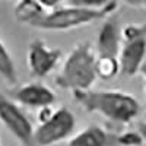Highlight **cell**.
Listing matches in <instances>:
<instances>
[{"instance_id":"cell-8","label":"cell","mask_w":146,"mask_h":146,"mask_svg":"<svg viewBox=\"0 0 146 146\" xmlns=\"http://www.w3.org/2000/svg\"><path fill=\"white\" fill-rule=\"evenodd\" d=\"M9 96L19 105H25L36 110L45 105H53L57 100L54 91L40 82L19 85V86L9 91Z\"/></svg>"},{"instance_id":"cell-12","label":"cell","mask_w":146,"mask_h":146,"mask_svg":"<svg viewBox=\"0 0 146 146\" xmlns=\"http://www.w3.org/2000/svg\"><path fill=\"white\" fill-rule=\"evenodd\" d=\"M0 78L9 85H16L18 82V72L13 57L2 40H0Z\"/></svg>"},{"instance_id":"cell-16","label":"cell","mask_w":146,"mask_h":146,"mask_svg":"<svg viewBox=\"0 0 146 146\" xmlns=\"http://www.w3.org/2000/svg\"><path fill=\"white\" fill-rule=\"evenodd\" d=\"M54 110L51 108V105H45V107H41L38 108V113H36V118H38V123H42V121H45L48 117H50L53 114Z\"/></svg>"},{"instance_id":"cell-14","label":"cell","mask_w":146,"mask_h":146,"mask_svg":"<svg viewBox=\"0 0 146 146\" xmlns=\"http://www.w3.org/2000/svg\"><path fill=\"white\" fill-rule=\"evenodd\" d=\"M117 142L118 146H143V139L139 130L117 133Z\"/></svg>"},{"instance_id":"cell-2","label":"cell","mask_w":146,"mask_h":146,"mask_svg":"<svg viewBox=\"0 0 146 146\" xmlns=\"http://www.w3.org/2000/svg\"><path fill=\"white\" fill-rule=\"evenodd\" d=\"M96 53L89 41L79 42L64 58L62 70L56 76V85L67 91H86L95 83Z\"/></svg>"},{"instance_id":"cell-13","label":"cell","mask_w":146,"mask_h":146,"mask_svg":"<svg viewBox=\"0 0 146 146\" xmlns=\"http://www.w3.org/2000/svg\"><path fill=\"white\" fill-rule=\"evenodd\" d=\"M95 72H96V78H100L102 80L114 79L120 73L118 57L96 56V60H95Z\"/></svg>"},{"instance_id":"cell-20","label":"cell","mask_w":146,"mask_h":146,"mask_svg":"<svg viewBox=\"0 0 146 146\" xmlns=\"http://www.w3.org/2000/svg\"><path fill=\"white\" fill-rule=\"evenodd\" d=\"M123 2L130 6H142V0H123Z\"/></svg>"},{"instance_id":"cell-22","label":"cell","mask_w":146,"mask_h":146,"mask_svg":"<svg viewBox=\"0 0 146 146\" xmlns=\"http://www.w3.org/2000/svg\"><path fill=\"white\" fill-rule=\"evenodd\" d=\"M0 146H2V142H0Z\"/></svg>"},{"instance_id":"cell-18","label":"cell","mask_w":146,"mask_h":146,"mask_svg":"<svg viewBox=\"0 0 146 146\" xmlns=\"http://www.w3.org/2000/svg\"><path fill=\"white\" fill-rule=\"evenodd\" d=\"M137 130H139L140 136H142V139H143V146H146V121H139Z\"/></svg>"},{"instance_id":"cell-11","label":"cell","mask_w":146,"mask_h":146,"mask_svg":"<svg viewBox=\"0 0 146 146\" xmlns=\"http://www.w3.org/2000/svg\"><path fill=\"white\" fill-rule=\"evenodd\" d=\"M13 13L19 23L35 27V23L45 13V9L36 0H18Z\"/></svg>"},{"instance_id":"cell-10","label":"cell","mask_w":146,"mask_h":146,"mask_svg":"<svg viewBox=\"0 0 146 146\" xmlns=\"http://www.w3.org/2000/svg\"><path fill=\"white\" fill-rule=\"evenodd\" d=\"M66 146H118L117 133H111L98 124H91L70 137Z\"/></svg>"},{"instance_id":"cell-17","label":"cell","mask_w":146,"mask_h":146,"mask_svg":"<svg viewBox=\"0 0 146 146\" xmlns=\"http://www.w3.org/2000/svg\"><path fill=\"white\" fill-rule=\"evenodd\" d=\"M36 2H38L45 10L47 9H54V7H57L60 3H62V0H36Z\"/></svg>"},{"instance_id":"cell-6","label":"cell","mask_w":146,"mask_h":146,"mask_svg":"<svg viewBox=\"0 0 146 146\" xmlns=\"http://www.w3.org/2000/svg\"><path fill=\"white\" fill-rule=\"evenodd\" d=\"M0 123H2L21 146H36L34 142V126L22 107L9 95L0 92Z\"/></svg>"},{"instance_id":"cell-15","label":"cell","mask_w":146,"mask_h":146,"mask_svg":"<svg viewBox=\"0 0 146 146\" xmlns=\"http://www.w3.org/2000/svg\"><path fill=\"white\" fill-rule=\"evenodd\" d=\"M111 0H67L69 6L85 7V9H101L105 7Z\"/></svg>"},{"instance_id":"cell-1","label":"cell","mask_w":146,"mask_h":146,"mask_svg":"<svg viewBox=\"0 0 146 146\" xmlns=\"http://www.w3.org/2000/svg\"><path fill=\"white\" fill-rule=\"evenodd\" d=\"M73 98L86 113L101 114L117 124H129L140 114L139 101L123 91H73Z\"/></svg>"},{"instance_id":"cell-3","label":"cell","mask_w":146,"mask_h":146,"mask_svg":"<svg viewBox=\"0 0 146 146\" xmlns=\"http://www.w3.org/2000/svg\"><path fill=\"white\" fill-rule=\"evenodd\" d=\"M117 9V2L111 0L105 7L101 9H85L76 6H66V7H54L50 12L40 18L34 28L44 29V31H69L83 25H89L92 22L102 21L108 15L114 13Z\"/></svg>"},{"instance_id":"cell-9","label":"cell","mask_w":146,"mask_h":146,"mask_svg":"<svg viewBox=\"0 0 146 146\" xmlns=\"http://www.w3.org/2000/svg\"><path fill=\"white\" fill-rule=\"evenodd\" d=\"M121 47V27L120 19L115 12L104 18V22L96 35L95 53L96 56H111L118 57Z\"/></svg>"},{"instance_id":"cell-4","label":"cell","mask_w":146,"mask_h":146,"mask_svg":"<svg viewBox=\"0 0 146 146\" xmlns=\"http://www.w3.org/2000/svg\"><path fill=\"white\" fill-rule=\"evenodd\" d=\"M146 62V23H130L121 28V47L118 51L120 73L135 76Z\"/></svg>"},{"instance_id":"cell-5","label":"cell","mask_w":146,"mask_h":146,"mask_svg":"<svg viewBox=\"0 0 146 146\" xmlns=\"http://www.w3.org/2000/svg\"><path fill=\"white\" fill-rule=\"evenodd\" d=\"M76 129V117L67 107L54 110L53 114L34 129L36 146H53L69 139Z\"/></svg>"},{"instance_id":"cell-7","label":"cell","mask_w":146,"mask_h":146,"mask_svg":"<svg viewBox=\"0 0 146 146\" xmlns=\"http://www.w3.org/2000/svg\"><path fill=\"white\" fill-rule=\"evenodd\" d=\"M62 50L47 45L42 40H32L28 45L27 63L31 76L42 79L57 67L62 60Z\"/></svg>"},{"instance_id":"cell-21","label":"cell","mask_w":146,"mask_h":146,"mask_svg":"<svg viewBox=\"0 0 146 146\" xmlns=\"http://www.w3.org/2000/svg\"><path fill=\"white\" fill-rule=\"evenodd\" d=\"M142 6H143V7H146V0H142Z\"/></svg>"},{"instance_id":"cell-19","label":"cell","mask_w":146,"mask_h":146,"mask_svg":"<svg viewBox=\"0 0 146 146\" xmlns=\"http://www.w3.org/2000/svg\"><path fill=\"white\" fill-rule=\"evenodd\" d=\"M139 73H140L142 78H143V91H145V96H146V62L142 64V67H140Z\"/></svg>"}]
</instances>
